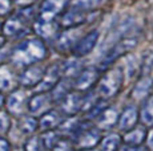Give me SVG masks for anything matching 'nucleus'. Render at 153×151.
I'll use <instances>...</instances> for the list:
<instances>
[{"label":"nucleus","instance_id":"38","mask_svg":"<svg viewBox=\"0 0 153 151\" xmlns=\"http://www.w3.org/2000/svg\"><path fill=\"white\" fill-rule=\"evenodd\" d=\"M36 3V0H12V4L17 8H25V7H31Z\"/></svg>","mask_w":153,"mask_h":151},{"label":"nucleus","instance_id":"4","mask_svg":"<svg viewBox=\"0 0 153 151\" xmlns=\"http://www.w3.org/2000/svg\"><path fill=\"white\" fill-rule=\"evenodd\" d=\"M28 105V97L27 93L23 89H15V90L10 92L8 97L5 98V107L10 115L20 118L28 111L27 109Z\"/></svg>","mask_w":153,"mask_h":151},{"label":"nucleus","instance_id":"5","mask_svg":"<svg viewBox=\"0 0 153 151\" xmlns=\"http://www.w3.org/2000/svg\"><path fill=\"white\" fill-rule=\"evenodd\" d=\"M63 77V64L53 62L45 69L44 76L39 84L35 86V92L43 93V92H51L52 88L61 80Z\"/></svg>","mask_w":153,"mask_h":151},{"label":"nucleus","instance_id":"26","mask_svg":"<svg viewBox=\"0 0 153 151\" xmlns=\"http://www.w3.org/2000/svg\"><path fill=\"white\" fill-rule=\"evenodd\" d=\"M81 126V122L79 118H76L75 115L72 117H68L65 119H63L60 122V125L57 126V129L60 130V134H75Z\"/></svg>","mask_w":153,"mask_h":151},{"label":"nucleus","instance_id":"25","mask_svg":"<svg viewBox=\"0 0 153 151\" xmlns=\"http://www.w3.org/2000/svg\"><path fill=\"white\" fill-rule=\"evenodd\" d=\"M68 81H69L68 78L61 77V80L59 81L53 88H52V90L49 92V93H51V95H52L53 102H60V101L71 92V86H72V85H71Z\"/></svg>","mask_w":153,"mask_h":151},{"label":"nucleus","instance_id":"23","mask_svg":"<svg viewBox=\"0 0 153 151\" xmlns=\"http://www.w3.org/2000/svg\"><path fill=\"white\" fill-rule=\"evenodd\" d=\"M17 127H19L20 133L23 135H33V133L37 130L39 127V122H37L36 117L33 115H22L19 119V123H17Z\"/></svg>","mask_w":153,"mask_h":151},{"label":"nucleus","instance_id":"27","mask_svg":"<svg viewBox=\"0 0 153 151\" xmlns=\"http://www.w3.org/2000/svg\"><path fill=\"white\" fill-rule=\"evenodd\" d=\"M139 114L144 126H153V94L146 98Z\"/></svg>","mask_w":153,"mask_h":151},{"label":"nucleus","instance_id":"3","mask_svg":"<svg viewBox=\"0 0 153 151\" xmlns=\"http://www.w3.org/2000/svg\"><path fill=\"white\" fill-rule=\"evenodd\" d=\"M137 45V37H125L117 41L112 48L108 51V53L104 56V59L100 62V69L105 70L107 68H111V65L120 57L126 56L134 46Z\"/></svg>","mask_w":153,"mask_h":151},{"label":"nucleus","instance_id":"8","mask_svg":"<svg viewBox=\"0 0 153 151\" xmlns=\"http://www.w3.org/2000/svg\"><path fill=\"white\" fill-rule=\"evenodd\" d=\"M99 39H100V32L97 29L88 32L87 34L80 37V40H79V41L76 43V45L72 48L73 56L81 59V57L89 54L91 52L96 48V45H97V43H99Z\"/></svg>","mask_w":153,"mask_h":151},{"label":"nucleus","instance_id":"11","mask_svg":"<svg viewBox=\"0 0 153 151\" xmlns=\"http://www.w3.org/2000/svg\"><path fill=\"white\" fill-rule=\"evenodd\" d=\"M44 72H45V68L39 65V64L25 66V69L22 72V74L17 77V81H19V84L23 88H35L42 81Z\"/></svg>","mask_w":153,"mask_h":151},{"label":"nucleus","instance_id":"37","mask_svg":"<svg viewBox=\"0 0 153 151\" xmlns=\"http://www.w3.org/2000/svg\"><path fill=\"white\" fill-rule=\"evenodd\" d=\"M12 0H0V16H5L12 11Z\"/></svg>","mask_w":153,"mask_h":151},{"label":"nucleus","instance_id":"32","mask_svg":"<svg viewBox=\"0 0 153 151\" xmlns=\"http://www.w3.org/2000/svg\"><path fill=\"white\" fill-rule=\"evenodd\" d=\"M12 122H11V115L8 114V111L0 109V135H4L10 131Z\"/></svg>","mask_w":153,"mask_h":151},{"label":"nucleus","instance_id":"42","mask_svg":"<svg viewBox=\"0 0 153 151\" xmlns=\"http://www.w3.org/2000/svg\"><path fill=\"white\" fill-rule=\"evenodd\" d=\"M5 105V97L1 92H0V109H3V106Z\"/></svg>","mask_w":153,"mask_h":151},{"label":"nucleus","instance_id":"40","mask_svg":"<svg viewBox=\"0 0 153 151\" xmlns=\"http://www.w3.org/2000/svg\"><path fill=\"white\" fill-rule=\"evenodd\" d=\"M0 151H11V144L5 138L0 135Z\"/></svg>","mask_w":153,"mask_h":151},{"label":"nucleus","instance_id":"6","mask_svg":"<svg viewBox=\"0 0 153 151\" xmlns=\"http://www.w3.org/2000/svg\"><path fill=\"white\" fill-rule=\"evenodd\" d=\"M83 36V27H72L64 28L63 32L57 33L56 36L55 46L59 52H68L72 51V48L76 45V43Z\"/></svg>","mask_w":153,"mask_h":151},{"label":"nucleus","instance_id":"2","mask_svg":"<svg viewBox=\"0 0 153 151\" xmlns=\"http://www.w3.org/2000/svg\"><path fill=\"white\" fill-rule=\"evenodd\" d=\"M124 70L121 68H108L97 81V95L101 100H111L120 93L124 84Z\"/></svg>","mask_w":153,"mask_h":151},{"label":"nucleus","instance_id":"19","mask_svg":"<svg viewBox=\"0 0 153 151\" xmlns=\"http://www.w3.org/2000/svg\"><path fill=\"white\" fill-rule=\"evenodd\" d=\"M152 89H153V80H152L151 76L146 74V76H144V77H141L136 82V85H134L131 95L133 100L143 101L151 94Z\"/></svg>","mask_w":153,"mask_h":151},{"label":"nucleus","instance_id":"1","mask_svg":"<svg viewBox=\"0 0 153 151\" xmlns=\"http://www.w3.org/2000/svg\"><path fill=\"white\" fill-rule=\"evenodd\" d=\"M47 46L39 37H29L17 44L11 52V61L15 66L25 68L33 65L47 57Z\"/></svg>","mask_w":153,"mask_h":151},{"label":"nucleus","instance_id":"30","mask_svg":"<svg viewBox=\"0 0 153 151\" xmlns=\"http://www.w3.org/2000/svg\"><path fill=\"white\" fill-rule=\"evenodd\" d=\"M139 69H141L140 62L136 60V56H128L125 60V69H124V77H126V80L131 81L132 78L136 76V73L139 72Z\"/></svg>","mask_w":153,"mask_h":151},{"label":"nucleus","instance_id":"33","mask_svg":"<svg viewBox=\"0 0 153 151\" xmlns=\"http://www.w3.org/2000/svg\"><path fill=\"white\" fill-rule=\"evenodd\" d=\"M16 16L19 19H22L23 21L27 24L28 21H32V20H36L35 16L37 17V12L35 11V7L31 5V7H25V8H20V11L16 13Z\"/></svg>","mask_w":153,"mask_h":151},{"label":"nucleus","instance_id":"31","mask_svg":"<svg viewBox=\"0 0 153 151\" xmlns=\"http://www.w3.org/2000/svg\"><path fill=\"white\" fill-rule=\"evenodd\" d=\"M39 138H40V142H42L44 150H52L55 143L60 139V134L53 131V130H48V131H43V134Z\"/></svg>","mask_w":153,"mask_h":151},{"label":"nucleus","instance_id":"13","mask_svg":"<svg viewBox=\"0 0 153 151\" xmlns=\"http://www.w3.org/2000/svg\"><path fill=\"white\" fill-rule=\"evenodd\" d=\"M81 105H83V94L81 92H69L63 100L60 101L61 113L68 117L76 115L81 111Z\"/></svg>","mask_w":153,"mask_h":151},{"label":"nucleus","instance_id":"10","mask_svg":"<svg viewBox=\"0 0 153 151\" xmlns=\"http://www.w3.org/2000/svg\"><path fill=\"white\" fill-rule=\"evenodd\" d=\"M53 103L52 95L49 92H43V93H36L33 97H31L28 100V113H31V115L36 117V115H42L45 111L51 110V106Z\"/></svg>","mask_w":153,"mask_h":151},{"label":"nucleus","instance_id":"9","mask_svg":"<svg viewBox=\"0 0 153 151\" xmlns=\"http://www.w3.org/2000/svg\"><path fill=\"white\" fill-rule=\"evenodd\" d=\"M101 72L97 68H87L81 70L76 76L75 82H73V89L77 92H88L95 84H97Z\"/></svg>","mask_w":153,"mask_h":151},{"label":"nucleus","instance_id":"24","mask_svg":"<svg viewBox=\"0 0 153 151\" xmlns=\"http://www.w3.org/2000/svg\"><path fill=\"white\" fill-rule=\"evenodd\" d=\"M123 139L117 133H111L100 139V151H119Z\"/></svg>","mask_w":153,"mask_h":151},{"label":"nucleus","instance_id":"18","mask_svg":"<svg viewBox=\"0 0 153 151\" xmlns=\"http://www.w3.org/2000/svg\"><path fill=\"white\" fill-rule=\"evenodd\" d=\"M19 85L17 77L10 66L0 65V92H12Z\"/></svg>","mask_w":153,"mask_h":151},{"label":"nucleus","instance_id":"35","mask_svg":"<svg viewBox=\"0 0 153 151\" xmlns=\"http://www.w3.org/2000/svg\"><path fill=\"white\" fill-rule=\"evenodd\" d=\"M51 151H72V143H71L69 139L60 136V139L55 143Z\"/></svg>","mask_w":153,"mask_h":151},{"label":"nucleus","instance_id":"44","mask_svg":"<svg viewBox=\"0 0 153 151\" xmlns=\"http://www.w3.org/2000/svg\"><path fill=\"white\" fill-rule=\"evenodd\" d=\"M81 151H96V150H92V149H91V150H81Z\"/></svg>","mask_w":153,"mask_h":151},{"label":"nucleus","instance_id":"14","mask_svg":"<svg viewBox=\"0 0 153 151\" xmlns=\"http://www.w3.org/2000/svg\"><path fill=\"white\" fill-rule=\"evenodd\" d=\"M67 0H43L39 11H37V17L43 20H56L59 13L65 8Z\"/></svg>","mask_w":153,"mask_h":151},{"label":"nucleus","instance_id":"15","mask_svg":"<svg viewBox=\"0 0 153 151\" xmlns=\"http://www.w3.org/2000/svg\"><path fill=\"white\" fill-rule=\"evenodd\" d=\"M87 20V12L75 10V8H68L61 13L60 19L57 20L60 28H72V27H80Z\"/></svg>","mask_w":153,"mask_h":151},{"label":"nucleus","instance_id":"39","mask_svg":"<svg viewBox=\"0 0 153 151\" xmlns=\"http://www.w3.org/2000/svg\"><path fill=\"white\" fill-rule=\"evenodd\" d=\"M119 151H148V149L143 146H128V144H125L124 147L119 149Z\"/></svg>","mask_w":153,"mask_h":151},{"label":"nucleus","instance_id":"45","mask_svg":"<svg viewBox=\"0 0 153 151\" xmlns=\"http://www.w3.org/2000/svg\"><path fill=\"white\" fill-rule=\"evenodd\" d=\"M152 90H153V89H152ZM152 94H153V93H152Z\"/></svg>","mask_w":153,"mask_h":151},{"label":"nucleus","instance_id":"43","mask_svg":"<svg viewBox=\"0 0 153 151\" xmlns=\"http://www.w3.org/2000/svg\"><path fill=\"white\" fill-rule=\"evenodd\" d=\"M13 151H24V149H16V150H13Z\"/></svg>","mask_w":153,"mask_h":151},{"label":"nucleus","instance_id":"21","mask_svg":"<svg viewBox=\"0 0 153 151\" xmlns=\"http://www.w3.org/2000/svg\"><path fill=\"white\" fill-rule=\"evenodd\" d=\"M146 133L145 126H134L133 129L125 131V135L121 139L128 146H141L146 139Z\"/></svg>","mask_w":153,"mask_h":151},{"label":"nucleus","instance_id":"41","mask_svg":"<svg viewBox=\"0 0 153 151\" xmlns=\"http://www.w3.org/2000/svg\"><path fill=\"white\" fill-rule=\"evenodd\" d=\"M146 144H148V149L153 151V129L149 134H146Z\"/></svg>","mask_w":153,"mask_h":151},{"label":"nucleus","instance_id":"28","mask_svg":"<svg viewBox=\"0 0 153 151\" xmlns=\"http://www.w3.org/2000/svg\"><path fill=\"white\" fill-rule=\"evenodd\" d=\"M81 72V62L79 57H73L63 64V77L64 78H73Z\"/></svg>","mask_w":153,"mask_h":151},{"label":"nucleus","instance_id":"7","mask_svg":"<svg viewBox=\"0 0 153 151\" xmlns=\"http://www.w3.org/2000/svg\"><path fill=\"white\" fill-rule=\"evenodd\" d=\"M81 133L77 134L76 138V147L81 150H91L95 146H97L101 136V130L99 127L92 126H81Z\"/></svg>","mask_w":153,"mask_h":151},{"label":"nucleus","instance_id":"29","mask_svg":"<svg viewBox=\"0 0 153 151\" xmlns=\"http://www.w3.org/2000/svg\"><path fill=\"white\" fill-rule=\"evenodd\" d=\"M104 3V0H69V7L75 10L88 12L99 8Z\"/></svg>","mask_w":153,"mask_h":151},{"label":"nucleus","instance_id":"36","mask_svg":"<svg viewBox=\"0 0 153 151\" xmlns=\"http://www.w3.org/2000/svg\"><path fill=\"white\" fill-rule=\"evenodd\" d=\"M140 65H141V70H143L144 73H149V72L152 70V68H153V53L152 52H148V53L144 56V61Z\"/></svg>","mask_w":153,"mask_h":151},{"label":"nucleus","instance_id":"20","mask_svg":"<svg viewBox=\"0 0 153 151\" xmlns=\"http://www.w3.org/2000/svg\"><path fill=\"white\" fill-rule=\"evenodd\" d=\"M63 121L60 113L56 111V110H48L44 114L40 115L39 122V127L37 129L40 131H48V130H53L60 125V122Z\"/></svg>","mask_w":153,"mask_h":151},{"label":"nucleus","instance_id":"12","mask_svg":"<svg viewBox=\"0 0 153 151\" xmlns=\"http://www.w3.org/2000/svg\"><path fill=\"white\" fill-rule=\"evenodd\" d=\"M59 29L60 25L57 20H43L36 17V20L33 21V31L42 40L53 39L57 36Z\"/></svg>","mask_w":153,"mask_h":151},{"label":"nucleus","instance_id":"16","mask_svg":"<svg viewBox=\"0 0 153 151\" xmlns=\"http://www.w3.org/2000/svg\"><path fill=\"white\" fill-rule=\"evenodd\" d=\"M25 31V23L16 15L8 17L1 25V33L4 37H20Z\"/></svg>","mask_w":153,"mask_h":151},{"label":"nucleus","instance_id":"22","mask_svg":"<svg viewBox=\"0 0 153 151\" xmlns=\"http://www.w3.org/2000/svg\"><path fill=\"white\" fill-rule=\"evenodd\" d=\"M117 121H119V114H117L116 109L105 107L97 118V126L100 130H111L112 127L117 125Z\"/></svg>","mask_w":153,"mask_h":151},{"label":"nucleus","instance_id":"34","mask_svg":"<svg viewBox=\"0 0 153 151\" xmlns=\"http://www.w3.org/2000/svg\"><path fill=\"white\" fill-rule=\"evenodd\" d=\"M24 151H44V147L40 142V138L36 135H31L25 142Z\"/></svg>","mask_w":153,"mask_h":151},{"label":"nucleus","instance_id":"17","mask_svg":"<svg viewBox=\"0 0 153 151\" xmlns=\"http://www.w3.org/2000/svg\"><path fill=\"white\" fill-rule=\"evenodd\" d=\"M137 121H139V109L134 105H128L119 117L117 125H119V129L125 133L133 129L137 125Z\"/></svg>","mask_w":153,"mask_h":151}]
</instances>
